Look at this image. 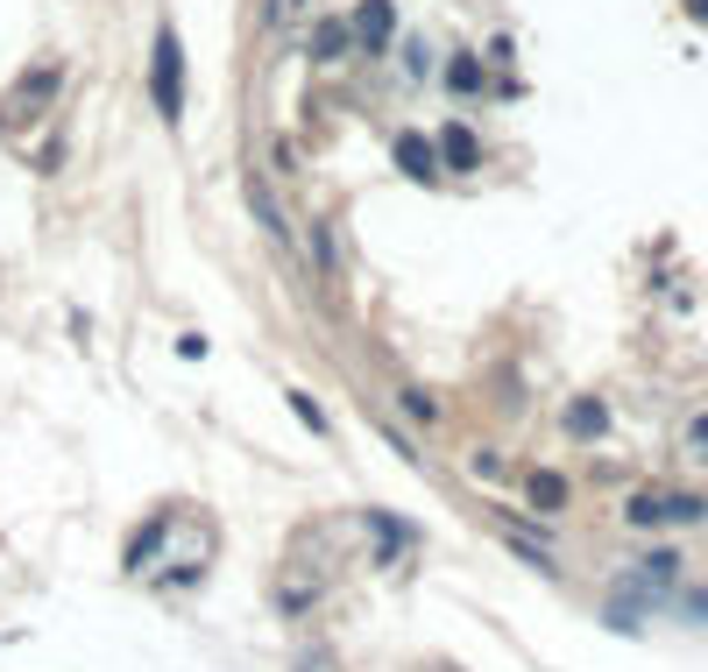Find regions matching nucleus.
<instances>
[{
  "label": "nucleus",
  "mask_w": 708,
  "mask_h": 672,
  "mask_svg": "<svg viewBox=\"0 0 708 672\" xmlns=\"http://www.w3.org/2000/svg\"><path fill=\"white\" fill-rule=\"evenodd\" d=\"M149 107H157V121L178 128V113H185V43H178V29H157V43H149Z\"/></svg>",
  "instance_id": "obj_1"
},
{
  "label": "nucleus",
  "mask_w": 708,
  "mask_h": 672,
  "mask_svg": "<svg viewBox=\"0 0 708 672\" xmlns=\"http://www.w3.org/2000/svg\"><path fill=\"white\" fill-rule=\"evenodd\" d=\"M57 86H64V64H29L22 79H14V92H8V113H0V121L8 128H22V121H36V113H43L50 100H57Z\"/></svg>",
  "instance_id": "obj_2"
},
{
  "label": "nucleus",
  "mask_w": 708,
  "mask_h": 672,
  "mask_svg": "<svg viewBox=\"0 0 708 672\" xmlns=\"http://www.w3.org/2000/svg\"><path fill=\"white\" fill-rule=\"evenodd\" d=\"M348 36H355L361 57H382V50H390V36H397V0H355Z\"/></svg>",
  "instance_id": "obj_3"
},
{
  "label": "nucleus",
  "mask_w": 708,
  "mask_h": 672,
  "mask_svg": "<svg viewBox=\"0 0 708 672\" xmlns=\"http://www.w3.org/2000/svg\"><path fill=\"white\" fill-rule=\"evenodd\" d=\"M439 170H475V163H482V142H475V128H461V121H447V128H439Z\"/></svg>",
  "instance_id": "obj_4"
},
{
  "label": "nucleus",
  "mask_w": 708,
  "mask_h": 672,
  "mask_svg": "<svg viewBox=\"0 0 708 672\" xmlns=\"http://www.w3.org/2000/svg\"><path fill=\"white\" fill-rule=\"evenodd\" d=\"M397 170L418 184H432L439 178V149H432V134H397Z\"/></svg>",
  "instance_id": "obj_5"
},
{
  "label": "nucleus",
  "mask_w": 708,
  "mask_h": 672,
  "mask_svg": "<svg viewBox=\"0 0 708 672\" xmlns=\"http://www.w3.org/2000/svg\"><path fill=\"white\" fill-rule=\"evenodd\" d=\"M525 503L539 510V516H560V510H567V474L531 468V474H525Z\"/></svg>",
  "instance_id": "obj_6"
},
{
  "label": "nucleus",
  "mask_w": 708,
  "mask_h": 672,
  "mask_svg": "<svg viewBox=\"0 0 708 672\" xmlns=\"http://www.w3.org/2000/svg\"><path fill=\"white\" fill-rule=\"evenodd\" d=\"M348 50H355V36H348V14H327V22L312 29V64H340Z\"/></svg>",
  "instance_id": "obj_7"
},
{
  "label": "nucleus",
  "mask_w": 708,
  "mask_h": 672,
  "mask_svg": "<svg viewBox=\"0 0 708 672\" xmlns=\"http://www.w3.org/2000/svg\"><path fill=\"white\" fill-rule=\"evenodd\" d=\"M163 531H170V510H163V516H149V524H142L136 538H128V552H121V566H128V573H142L149 560H157V545H163Z\"/></svg>",
  "instance_id": "obj_8"
},
{
  "label": "nucleus",
  "mask_w": 708,
  "mask_h": 672,
  "mask_svg": "<svg viewBox=\"0 0 708 672\" xmlns=\"http://www.w3.org/2000/svg\"><path fill=\"white\" fill-rule=\"evenodd\" d=\"M602 425H609V411H602V403H596V397H581V403H567V432H574V439H596Z\"/></svg>",
  "instance_id": "obj_9"
},
{
  "label": "nucleus",
  "mask_w": 708,
  "mask_h": 672,
  "mask_svg": "<svg viewBox=\"0 0 708 672\" xmlns=\"http://www.w3.org/2000/svg\"><path fill=\"white\" fill-rule=\"evenodd\" d=\"M447 86H453V92H482V86H489L482 57H468V50H461V57H453V64H447Z\"/></svg>",
  "instance_id": "obj_10"
},
{
  "label": "nucleus",
  "mask_w": 708,
  "mask_h": 672,
  "mask_svg": "<svg viewBox=\"0 0 708 672\" xmlns=\"http://www.w3.org/2000/svg\"><path fill=\"white\" fill-rule=\"evenodd\" d=\"M624 516H630L638 531H652V524H666V495H652V489H645V495H630Z\"/></svg>",
  "instance_id": "obj_11"
},
{
  "label": "nucleus",
  "mask_w": 708,
  "mask_h": 672,
  "mask_svg": "<svg viewBox=\"0 0 708 672\" xmlns=\"http://www.w3.org/2000/svg\"><path fill=\"white\" fill-rule=\"evenodd\" d=\"M680 573V552H652V560H638V588H666Z\"/></svg>",
  "instance_id": "obj_12"
},
{
  "label": "nucleus",
  "mask_w": 708,
  "mask_h": 672,
  "mask_svg": "<svg viewBox=\"0 0 708 672\" xmlns=\"http://www.w3.org/2000/svg\"><path fill=\"white\" fill-rule=\"evenodd\" d=\"M397 403H405V411L418 418V425H432V418H439V403H432L426 390H397Z\"/></svg>",
  "instance_id": "obj_13"
},
{
  "label": "nucleus",
  "mask_w": 708,
  "mask_h": 672,
  "mask_svg": "<svg viewBox=\"0 0 708 672\" xmlns=\"http://www.w3.org/2000/svg\"><path fill=\"white\" fill-rule=\"evenodd\" d=\"M291 411H298V418H305V425H312V432H327V411H319V403L305 397V390H291Z\"/></svg>",
  "instance_id": "obj_14"
},
{
  "label": "nucleus",
  "mask_w": 708,
  "mask_h": 672,
  "mask_svg": "<svg viewBox=\"0 0 708 672\" xmlns=\"http://www.w3.org/2000/svg\"><path fill=\"white\" fill-rule=\"evenodd\" d=\"M680 609H687V616H695V623H708V588H695V594H680Z\"/></svg>",
  "instance_id": "obj_15"
},
{
  "label": "nucleus",
  "mask_w": 708,
  "mask_h": 672,
  "mask_svg": "<svg viewBox=\"0 0 708 672\" xmlns=\"http://www.w3.org/2000/svg\"><path fill=\"white\" fill-rule=\"evenodd\" d=\"M687 447H695V460H708V418H695V425H687Z\"/></svg>",
  "instance_id": "obj_16"
},
{
  "label": "nucleus",
  "mask_w": 708,
  "mask_h": 672,
  "mask_svg": "<svg viewBox=\"0 0 708 672\" xmlns=\"http://www.w3.org/2000/svg\"><path fill=\"white\" fill-rule=\"evenodd\" d=\"M687 8H695V14H708V0H687Z\"/></svg>",
  "instance_id": "obj_17"
}]
</instances>
